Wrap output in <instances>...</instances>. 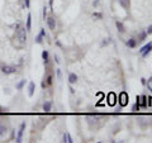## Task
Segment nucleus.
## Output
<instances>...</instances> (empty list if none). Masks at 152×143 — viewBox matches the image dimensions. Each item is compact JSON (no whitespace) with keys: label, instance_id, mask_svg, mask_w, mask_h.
I'll list each match as a JSON object with an SVG mask.
<instances>
[{"label":"nucleus","instance_id":"nucleus-1","mask_svg":"<svg viewBox=\"0 0 152 143\" xmlns=\"http://www.w3.org/2000/svg\"><path fill=\"white\" fill-rule=\"evenodd\" d=\"M16 38H18L19 42H20V44L27 43V29L24 27H20L16 30Z\"/></svg>","mask_w":152,"mask_h":143},{"label":"nucleus","instance_id":"nucleus-2","mask_svg":"<svg viewBox=\"0 0 152 143\" xmlns=\"http://www.w3.org/2000/svg\"><path fill=\"white\" fill-rule=\"evenodd\" d=\"M151 51H152V42H148L147 44H144V46L140 50V53H141V56H142L143 58H146V57L151 53Z\"/></svg>","mask_w":152,"mask_h":143},{"label":"nucleus","instance_id":"nucleus-3","mask_svg":"<svg viewBox=\"0 0 152 143\" xmlns=\"http://www.w3.org/2000/svg\"><path fill=\"white\" fill-rule=\"evenodd\" d=\"M0 70H2V72L4 75H12V74L16 72V67L15 66H10V65H3L2 67H0Z\"/></svg>","mask_w":152,"mask_h":143},{"label":"nucleus","instance_id":"nucleus-4","mask_svg":"<svg viewBox=\"0 0 152 143\" xmlns=\"http://www.w3.org/2000/svg\"><path fill=\"white\" fill-rule=\"evenodd\" d=\"M24 130H26V122H23V123L20 124V127H19V129H18V134H16V137H15V142H18V143H20V142H22Z\"/></svg>","mask_w":152,"mask_h":143},{"label":"nucleus","instance_id":"nucleus-5","mask_svg":"<svg viewBox=\"0 0 152 143\" xmlns=\"http://www.w3.org/2000/svg\"><path fill=\"white\" fill-rule=\"evenodd\" d=\"M46 20H47V26H48V28H50L51 30H54V29H56V19H54L53 16H48Z\"/></svg>","mask_w":152,"mask_h":143},{"label":"nucleus","instance_id":"nucleus-6","mask_svg":"<svg viewBox=\"0 0 152 143\" xmlns=\"http://www.w3.org/2000/svg\"><path fill=\"white\" fill-rule=\"evenodd\" d=\"M126 46L129 47V48H134L137 46V39L136 38H129L126 40Z\"/></svg>","mask_w":152,"mask_h":143},{"label":"nucleus","instance_id":"nucleus-7","mask_svg":"<svg viewBox=\"0 0 152 143\" xmlns=\"http://www.w3.org/2000/svg\"><path fill=\"white\" fill-rule=\"evenodd\" d=\"M34 91H36V84L33 82V81H30L29 85H28V96L32 98L34 95Z\"/></svg>","mask_w":152,"mask_h":143},{"label":"nucleus","instance_id":"nucleus-8","mask_svg":"<svg viewBox=\"0 0 152 143\" xmlns=\"http://www.w3.org/2000/svg\"><path fill=\"white\" fill-rule=\"evenodd\" d=\"M76 82H78V75L74 74V72H71V74L68 75V84H70V85H74V84H76Z\"/></svg>","mask_w":152,"mask_h":143},{"label":"nucleus","instance_id":"nucleus-9","mask_svg":"<svg viewBox=\"0 0 152 143\" xmlns=\"http://www.w3.org/2000/svg\"><path fill=\"white\" fill-rule=\"evenodd\" d=\"M118 3H119V5L123 8V9H129V6H130V0H118Z\"/></svg>","mask_w":152,"mask_h":143},{"label":"nucleus","instance_id":"nucleus-10","mask_svg":"<svg viewBox=\"0 0 152 143\" xmlns=\"http://www.w3.org/2000/svg\"><path fill=\"white\" fill-rule=\"evenodd\" d=\"M42 109H43L46 113L51 112V109H52V101H50V100L44 101V103H43V106H42Z\"/></svg>","mask_w":152,"mask_h":143},{"label":"nucleus","instance_id":"nucleus-11","mask_svg":"<svg viewBox=\"0 0 152 143\" xmlns=\"http://www.w3.org/2000/svg\"><path fill=\"white\" fill-rule=\"evenodd\" d=\"M116 27H117V29H118L119 33H124V32H126L124 24H123L122 22H119V20H116Z\"/></svg>","mask_w":152,"mask_h":143},{"label":"nucleus","instance_id":"nucleus-12","mask_svg":"<svg viewBox=\"0 0 152 143\" xmlns=\"http://www.w3.org/2000/svg\"><path fill=\"white\" fill-rule=\"evenodd\" d=\"M127 104H128V95L126 92H122V95H120V105L126 106Z\"/></svg>","mask_w":152,"mask_h":143},{"label":"nucleus","instance_id":"nucleus-13","mask_svg":"<svg viewBox=\"0 0 152 143\" xmlns=\"http://www.w3.org/2000/svg\"><path fill=\"white\" fill-rule=\"evenodd\" d=\"M30 28H32V14L29 13V14L27 15V26H26L27 32H29V30H30Z\"/></svg>","mask_w":152,"mask_h":143},{"label":"nucleus","instance_id":"nucleus-14","mask_svg":"<svg viewBox=\"0 0 152 143\" xmlns=\"http://www.w3.org/2000/svg\"><path fill=\"white\" fill-rule=\"evenodd\" d=\"M62 142H65V143H72V142H74V139H72V137L70 136V133H64Z\"/></svg>","mask_w":152,"mask_h":143},{"label":"nucleus","instance_id":"nucleus-15","mask_svg":"<svg viewBox=\"0 0 152 143\" xmlns=\"http://www.w3.org/2000/svg\"><path fill=\"white\" fill-rule=\"evenodd\" d=\"M42 60H43L44 65H46V64H48V60H50V53H48V51H47V50H44V51L42 52Z\"/></svg>","mask_w":152,"mask_h":143},{"label":"nucleus","instance_id":"nucleus-16","mask_svg":"<svg viewBox=\"0 0 152 143\" xmlns=\"http://www.w3.org/2000/svg\"><path fill=\"white\" fill-rule=\"evenodd\" d=\"M24 85H26V80L23 78V80H20V81H19V82L15 85V89H16V90H22Z\"/></svg>","mask_w":152,"mask_h":143},{"label":"nucleus","instance_id":"nucleus-17","mask_svg":"<svg viewBox=\"0 0 152 143\" xmlns=\"http://www.w3.org/2000/svg\"><path fill=\"white\" fill-rule=\"evenodd\" d=\"M136 100H137V101H136V104L133 105V108H132V110H133V112H138V110H140V98L137 96V99H136Z\"/></svg>","mask_w":152,"mask_h":143},{"label":"nucleus","instance_id":"nucleus-18","mask_svg":"<svg viewBox=\"0 0 152 143\" xmlns=\"http://www.w3.org/2000/svg\"><path fill=\"white\" fill-rule=\"evenodd\" d=\"M6 133V127L4 124H0V137H3Z\"/></svg>","mask_w":152,"mask_h":143},{"label":"nucleus","instance_id":"nucleus-19","mask_svg":"<svg viewBox=\"0 0 152 143\" xmlns=\"http://www.w3.org/2000/svg\"><path fill=\"white\" fill-rule=\"evenodd\" d=\"M146 85H147V88H148V90L152 92V77H150L147 81H146Z\"/></svg>","mask_w":152,"mask_h":143},{"label":"nucleus","instance_id":"nucleus-20","mask_svg":"<svg viewBox=\"0 0 152 143\" xmlns=\"http://www.w3.org/2000/svg\"><path fill=\"white\" fill-rule=\"evenodd\" d=\"M42 39H43V36H42V34H38V36L36 37V39H34V42L38 43V44H41V43H42Z\"/></svg>","mask_w":152,"mask_h":143},{"label":"nucleus","instance_id":"nucleus-21","mask_svg":"<svg viewBox=\"0 0 152 143\" xmlns=\"http://www.w3.org/2000/svg\"><path fill=\"white\" fill-rule=\"evenodd\" d=\"M92 16L96 18V19H103V14L99 13V12H94V13H92Z\"/></svg>","mask_w":152,"mask_h":143},{"label":"nucleus","instance_id":"nucleus-22","mask_svg":"<svg viewBox=\"0 0 152 143\" xmlns=\"http://www.w3.org/2000/svg\"><path fill=\"white\" fill-rule=\"evenodd\" d=\"M52 78H53V77H52V75H48V76L46 77V80H47V81H46V84H47V86L52 84Z\"/></svg>","mask_w":152,"mask_h":143},{"label":"nucleus","instance_id":"nucleus-23","mask_svg":"<svg viewBox=\"0 0 152 143\" xmlns=\"http://www.w3.org/2000/svg\"><path fill=\"white\" fill-rule=\"evenodd\" d=\"M146 37H147V33H146V30H143V32L141 33V36H140V40H144Z\"/></svg>","mask_w":152,"mask_h":143},{"label":"nucleus","instance_id":"nucleus-24","mask_svg":"<svg viewBox=\"0 0 152 143\" xmlns=\"http://www.w3.org/2000/svg\"><path fill=\"white\" fill-rule=\"evenodd\" d=\"M56 75H57V78H58V80L62 78V75H61V70H60V68L56 70Z\"/></svg>","mask_w":152,"mask_h":143},{"label":"nucleus","instance_id":"nucleus-25","mask_svg":"<svg viewBox=\"0 0 152 143\" xmlns=\"http://www.w3.org/2000/svg\"><path fill=\"white\" fill-rule=\"evenodd\" d=\"M147 103H146V96H142V108H146Z\"/></svg>","mask_w":152,"mask_h":143},{"label":"nucleus","instance_id":"nucleus-26","mask_svg":"<svg viewBox=\"0 0 152 143\" xmlns=\"http://www.w3.org/2000/svg\"><path fill=\"white\" fill-rule=\"evenodd\" d=\"M24 5H26L27 9H29V6H30V0H24Z\"/></svg>","mask_w":152,"mask_h":143},{"label":"nucleus","instance_id":"nucleus-27","mask_svg":"<svg viewBox=\"0 0 152 143\" xmlns=\"http://www.w3.org/2000/svg\"><path fill=\"white\" fill-rule=\"evenodd\" d=\"M146 33H147V34H152V24L147 27V30H146Z\"/></svg>","mask_w":152,"mask_h":143},{"label":"nucleus","instance_id":"nucleus-28","mask_svg":"<svg viewBox=\"0 0 152 143\" xmlns=\"http://www.w3.org/2000/svg\"><path fill=\"white\" fill-rule=\"evenodd\" d=\"M46 15H47V6L44 5L43 6V19H46Z\"/></svg>","mask_w":152,"mask_h":143},{"label":"nucleus","instance_id":"nucleus-29","mask_svg":"<svg viewBox=\"0 0 152 143\" xmlns=\"http://www.w3.org/2000/svg\"><path fill=\"white\" fill-rule=\"evenodd\" d=\"M100 4V2H99V0H94V2H92V6L95 8V6H98Z\"/></svg>","mask_w":152,"mask_h":143},{"label":"nucleus","instance_id":"nucleus-30","mask_svg":"<svg viewBox=\"0 0 152 143\" xmlns=\"http://www.w3.org/2000/svg\"><path fill=\"white\" fill-rule=\"evenodd\" d=\"M53 58H54V62H56V64H60V58H58V56H57V54H54Z\"/></svg>","mask_w":152,"mask_h":143},{"label":"nucleus","instance_id":"nucleus-31","mask_svg":"<svg viewBox=\"0 0 152 143\" xmlns=\"http://www.w3.org/2000/svg\"><path fill=\"white\" fill-rule=\"evenodd\" d=\"M40 34H42L43 37L46 36V30H44V28H41V32H40Z\"/></svg>","mask_w":152,"mask_h":143},{"label":"nucleus","instance_id":"nucleus-32","mask_svg":"<svg viewBox=\"0 0 152 143\" xmlns=\"http://www.w3.org/2000/svg\"><path fill=\"white\" fill-rule=\"evenodd\" d=\"M106 40H104V42H103V46H105V44H109V42H110V40H109V38H105Z\"/></svg>","mask_w":152,"mask_h":143},{"label":"nucleus","instance_id":"nucleus-33","mask_svg":"<svg viewBox=\"0 0 152 143\" xmlns=\"http://www.w3.org/2000/svg\"><path fill=\"white\" fill-rule=\"evenodd\" d=\"M141 82H142V85H146V78H141Z\"/></svg>","mask_w":152,"mask_h":143},{"label":"nucleus","instance_id":"nucleus-34","mask_svg":"<svg viewBox=\"0 0 152 143\" xmlns=\"http://www.w3.org/2000/svg\"><path fill=\"white\" fill-rule=\"evenodd\" d=\"M46 86H47V84H46V81H42V88H43V89H44V88H46Z\"/></svg>","mask_w":152,"mask_h":143},{"label":"nucleus","instance_id":"nucleus-35","mask_svg":"<svg viewBox=\"0 0 152 143\" xmlns=\"http://www.w3.org/2000/svg\"><path fill=\"white\" fill-rule=\"evenodd\" d=\"M50 5H51V8H53V0H50Z\"/></svg>","mask_w":152,"mask_h":143},{"label":"nucleus","instance_id":"nucleus-36","mask_svg":"<svg viewBox=\"0 0 152 143\" xmlns=\"http://www.w3.org/2000/svg\"><path fill=\"white\" fill-rule=\"evenodd\" d=\"M70 91H71V94H74V92H75V90H74V89H72L71 86H70Z\"/></svg>","mask_w":152,"mask_h":143},{"label":"nucleus","instance_id":"nucleus-37","mask_svg":"<svg viewBox=\"0 0 152 143\" xmlns=\"http://www.w3.org/2000/svg\"><path fill=\"white\" fill-rule=\"evenodd\" d=\"M2 110H3V108H2V106H0V113H2Z\"/></svg>","mask_w":152,"mask_h":143}]
</instances>
